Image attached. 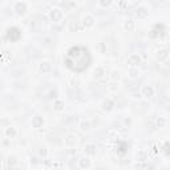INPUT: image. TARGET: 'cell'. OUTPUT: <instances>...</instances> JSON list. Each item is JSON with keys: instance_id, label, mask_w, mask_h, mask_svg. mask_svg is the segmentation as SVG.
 <instances>
[{"instance_id": "6da1fadb", "label": "cell", "mask_w": 170, "mask_h": 170, "mask_svg": "<svg viewBox=\"0 0 170 170\" xmlns=\"http://www.w3.org/2000/svg\"><path fill=\"white\" fill-rule=\"evenodd\" d=\"M90 63H92V56H90L88 48L82 45H75L69 48L64 57L65 68H68L75 73H81V72L86 71Z\"/></svg>"}, {"instance_id": "7a4b0ae2", "label": "cell", "mask_w": 170, "mask_h": 170, "mask_svg": "<svg viewBox=\"0 0 170 170\" xmlns=\"http://www.w3.org/2000/svg\"><path fill=\"white\" fill-rule=\"evenodd\" d=\"M21 37V31L17 27H11L7 29V39L11 41H19Z\"/></svg>"}, {"instance_id": "3957f363", "label": "cell", "mask_w": 170, "mask_h": 170, "mask_svg": "<svg viewBox=\"0 0 170 170\" xmlns=\"http://www.w3.org/2000/svg\"><path fill=\"white\" fill-rule=\"evenodd\" d=\"M49 17H50V20L52 21H61V19L64 17V13H63V11H61L59 7H55V8H52L50 9V12H49Z\"/></svg>"}, {"instance_id": "277c9868", "label": "cell", "mask_w": 170, "mask_h": 170, "mask_svg": "<svg viewBox=\"0 0 170 170\" xmlns=\"http://www.w3.org/2000/svg\"><path fill=\"white\" fill-rule=\"evenodd\" d=\"M126 63H128L130 67H138V65L142 63V59H141V56L137 55V53H132V55L128 56Z\"/></svg>"}, {"instance_id": "5b68a950", "label": "cell", "mask_w": 170, "mask_h": 170, "mask_svg": "<svg viewBox=\"0 0 170 170\" xmlns=\"http://www.w3.org/2000/svg\"><path fill=\"white\" fill-rule=\"evenodd\" d=\"M162 33H165V25L162 23H160V24H155L154 25V28L151 29L149 36L151 39H155V37H158V36L162 35Z\"/></svg>"}, {"instance_id": "8992f818", "label": "cell", "mask_w": 170, "mask_h": 170, "mask_svg": "<svg viewBox=\"0 0 170 170\" xmlns=\"http://www.w3.org/2000/svg\"><path fill=\"white\" fill-rule=\"evenodd\" d=\"M27 9H28V7L24 2H17L15 7H13V11H15L16 15H19V16H24L25 13H27Z\"/></svg>"}, {"instance_id": "52a82bcc", "label": "cell", "mask_w": 170, "mask_h": 170, "mask_svg": "<svg viewBox=\"0 0 170 170\" xmlns=\"http://www.w3.org/2000/svg\"><path fill=\"white\" fill-rule=\"evenodd\" d=\"M95 17H93V15H90V13H88V15L84 16V19H82V25H84V28H92L93 25H95Z\"/></svg>"}, {"instance_id": "ba28073f", "label": "cell", "mask_w": 170, "mask_h": 170, "mask_svg": "<svg viewBox=\"0 0 170 170\" xmlns=\"http://www.w3.org/2000/svg\"><path fill=\"white\" fill-rule=\"evenodd\" d=\"M141 96H144L145 99H150V97L154 96V88L150 85H145L141 90Z\"/></svg>"}, {"instance_id": "9c48e42d", "label": "cell", "mask_w": 170, "mask_h": 170, "mask_svg": "<svg viewBox=\"0 0 170 170\" xmlns=\"http://www.w3.org/2000/svg\"><path fill=\"white\" fill-rule=\"evenodd\" d=\"M114 106V101L112 99H106L102 101V104H101V109H102L104 112H110L112 109H113Z\"/></svg>"}, {"instance_id": "30bf717a", "label": "cell", "mask_w": 170, "mask_h": 170, "mask_svg": "<svg viewBox=\"0 0 170 170\" xmlns=\"http://www.w3.org/2000/svg\"><path fill=\"white\" fill-rule=\"evenodd\" d=\"M43 125H44V118L41 116H35L32 118V126L35 129H40V128H43Z\"/></svg>"}, {"instance_id": "8fae6325", "label": "cell", "mask_w": 170, "mask_h": 170, "mask_svg": "<svg viewBox=\"0 0 170 170\" xmlns=\"http://www.w3.org/2000/svg\"><path fill=\"white\" fill-rule=\"evenodd\" d=\"M149 15V11H147L146 7H138V8L136 9V16L138 17V19H145Z\"/></svg>"}, {"instance_id": "7c38bea8", "label": "cell", "mask_w": 170, "mask_h": 170, "mask_svg": "<svg viewBox=\"0 0 170 170\" xmlns=\"http://www.w3.org/2000/svg\"><path fill=\"white\" fill-rule=\"evenodd\" d=\"M96 145L95 144H86L85 147H84V153L86 155H95L96 154Z\"/></svg>"}, {"instance_id": "4fadbf2b", "label": "cell", "mask_w": 170, "mask_h": 170, "mask_svg": "<svg viewBox=\"0 0 170 170\" xmlns=\"http://www.w3.org/2000/svg\"><path fill=\"white\" fill-rule=\"evenodd\" d=\"M89 166H90V160H88L85 157L78 158V168L80 169H88Z\"/></svg>"}, {"instance_id": "5bb4252c", "label": "cell", "mask_w": 170, "mask_h": 170, "mask_svg": "<svg viewBox=\"0 0 170 170\" xmlns=\"http://www.w3.org/2000/svg\"><path fill=\"white\" fill-rule=\"evenodd\" d=\"M40 71L43 73H49V72L52 71V65H50V63H48V61H43L40 64Z\"/></svg>"}, {"instance_id": "9a60e30c", "label": "cell", "mask_w": 170, "mask_h": 170, "mask_svg": "<svg viewBox=\"0 0 170 170\" xmlns=\"http://www.w3.org/2000/svg\"><path fill=\"white\" fill-rule=\"evenodd\" d=\"M4 134H5V137H8V138H13V137H16L17 132H16L15 128L8 126V128H5V130H4Z\"/></svg>"}, {"instance_id": "2e32d148", "label": "cell", "mask_w": 170, "mask_h": 170, "mask_svg": "<svg viewBox=\"0 0 170 170\" xmlns=\"http://www.w3.org/2000/svg\"><path fill=\"white\" fill-rule=\"evenodd\" d=\"M76 145V137L75 136H68L67 138H65V146L67 147H75Z\"/></svg>"}, {"instance_id": "e0dca14e", "label": "cell", "mask_w": 170, "mask_h": 170, "mask_svg": "<svg viewBox=\"0 0 170 170\" xmlns=\"http://www.w3.org/2000/svg\"><path fill=\"white\" fill-rule=\"evenodd\" d=\"M168 57H169V49H162V50L158 52V55H157V59L160 61H166L168 60Z\"/></svg>"}, {"instance_id": "ac0fdd59", "label": "cell", "mask_w": 170, "mask_h": 170, "mask_svg": "<svg viewBox=\"0 0 170 170\" xmlns=\"http://www.w3.org/2000/svg\"><path fill=\"white\" fill-rule=\"evenodd\" d=\"M53 109L57 110V112L63 110L64 109V101H61L59 99H55L53 100Z\"/></svg>"}, {"instance_id": "d6986e66", "label": "cell", "mask_w": 170, "mask_h": 170, "mask_svg": "<svg viewBox=\"0 0 170 170\" xmlns=\"http://www.w3.org/2000/svg\"><path fill=\"white\" fill-rule=\"evenodd\" d=\"M105 75H106V72H105V69H104V68H101V67L96 68V71H95V77L96 78H102Z\"/></svg>"}, {"instance_id": "ffe728a7", "label": "cell", "mask_w": 170, "mask_h": 170, "mask_svg": "<svg viewBox=\"0 0 170 170\" xmlns=\"http://www.w3.org/2000/svg\"><path fill=\"white\" fill-rule=\"evenodd\" d=\"M124 28L128 32H130V31H133L134 29V21H133L132 19H129V20H126L125 21V24H124Z\"/></svg>"}, {"instance_id": "44dd1931", "label": "cell", "mask_w": 170, "mask_h": 170, "mask_svg": "<svg viewBox=\"0 0 170 170\" xmlns=\"http://www.w3.org/2000/svg\"><path fill=\"white\" fill-rule=\"evenodd\" d=\"M137 160L141 161V162L146 161V160H147V154H146V151H144V150L138 151V153H137Z\"/></svg>"}, {"instance_id": "7402d4cb", "label": "cell", "mask_w": 170, "mask_h": 170, "mask_svg": "<svg viewBox=\"0 0 170 170\" xmlns=\"http://www.w3.org/2000/svg\"><path fill=\"white\" fill-rule=\"evenodd\" d=\"M7 166H8V168L16 166V158L15 157H8V160H7Z\"/></svg>"}, {"instance_id": "603a6c76", "label": "cell", "mask_w": 170, "mask_h": 170, "mask_svg": "<svg viewBox=\"0 0 170 170\" xmlns=\"http://www.w3.org/2000/svg\"><path fill=\"white\" fill-rule=\"evenodd\" d=\"M166 124H168V121H166L164 117H160L157 120V126H158V128H165Z\"/></svg>"}, {"instance_id": "cb8c5ba5", "label": "cell", "mask_w": 170, "mask_h": 170, "mask_svg": "<svg viewBox=\"0 0 170 170\" xmlns=\"http://www.w3.org/2000/svg\"><path fill=\"white\" fill-rule=\"evenodd\" d=\"M48 97L50 100L57 99V97H59V92H57V89H52V90H50V92L48 93Z\"/></svg>"}, {"instance_id": "d4e9b609", "label": "cell", "mask_w": 170, "mask_h": 170, "mask_svg": "<svg viewBox=\"0 0 170 170\" xmlns=\"http://www.w3.org/2000/svg\"><path fill=\"white\" fill-rule=\"evenodd\" d=\"M129 73H130V77H137V76H138V68H137V67H132L129 69Z\"/></svg>"}, {"instance_id": "484cf974", "label": "cell", "mask_w": 170, "mask_h": 170, "mask_svg": "<svg viewBox=\"0 0 170 170\" xmlns=\"http://www.w3.org/2000/svg\"><path fill=\"white\" fill-rule=\"evenodd\" d=\"M89 128H90V124L88 121H81L80 122V129L81 130H85L86 132V130H89Z\"/></svg>"}, {"instance_id": "4316f807", "label": "cell", "mask_w": 170, "mask_h": 170, "mask_svg": "<svg viewBox=\"0 0 170 170\" xmlns=\"http://www.w3.org/2000/svg\"><path fill=\"white\" fill-rule=\"evenodd\" d=\"M112 3H113V0H100V5L102 7V8H106V7H109Z\"/></svg>"}, {"instance_id": "83f0119b", "label": "cell", "mask_w": 170, "mask_h": 170, "mask_svg": "<svg viewBox=\"0 0 170 170\" xmlns=\"http://www.w3.org/2000/svg\"><path fill=\"white\" fill-rule=\"evenodd\" d=\"M39 154H40V157H43V158H47V155H48V150H47V147H41L40 151H39Z\"/></svg>"}, {"instance_id": "f1b7e54d", "label": "cell", "mask_w": 170, "mask_h": 170, "mask_svg": "<svg viewBox=\"0 0 170 170\" xmlns=\"http://www.w3.org/2000/svg\"><path fill=\"white\" fill-rule=\"evenodd\" d=\"M97 49H99L101 53H104V52H105V48H104V43H100V44L97 45Z\"/></svg>"}, {"instance_id": "f546056e", "label": "cell", "mask_w": 170, "mask_h": 170, "mask_svg": "<svg viewBox=\"0 0 170 170\" xmlns=\"http://www.w3.org/2000/svg\"><path fill=\"white\" fill-rule=\"evenodd\" d=\"M164 149H165L166 155H168L169 154V142H165V147H164Z\"/></svg>"}, {"instance_id": "4dcf8cb0", "label": "cell", "mask_w": 170, "mask_h": 170, "mask_svg": "<svg viewBox=\"0 0 170 170\" xmlns=\"http://www.w3.org/2000/svg\"><path fill=\"white\" fill-rule=\"evenodd\" d=\"M130 122H132V121H130V118H129V120H128V118L125 120V124H130Z\"/></svg>"}, {"instance_id": "1f68e13d", "label": "cell", "mask_w": 170, "mask_h": 170, "mask_svg": "<svg viewBox=\"0 0 170 170\" xmlns=\"http://www.w3.org/2000/svg\"><path fill=\"white\" fill-rule=\"evenodd\" d=\"M157 2H158V3H165L166 0H157Z\"/></svg>"}, {"instance_id": "d6a6232c", "label": "cell", "mask_w": 170, "mask_h": 170, "mask_svg": "<svg viewBox=\"0 0 170 170\" xmlns=\"http://www.w3.org/2000/svg\"><path fill=\"white\" fill-rule=\"evenodd\" d=\"M0 169H2V162H0Z\"/></svg>"}]
</instances>
